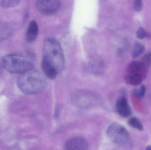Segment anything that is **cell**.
<instances>
[{
    "label": "cell",
    "mask_w": 151,
    "mask_h": 150,
    "mask_svg": "<svg viewBox=\"0 0 151 150\" xmlns=\"http://www.w3.org/2000/svg\"><path fill=\"white\" fill-rule=\"evenodd\" d=\"M17 84L21 91L27 94L41 93L47 86V82L44 76L32 70L21 74L18 78Z\"/></svg>",
    "instance_id": "2"
},
{
    "label": "cell",
    "mask_w": 151,
    "mask_h": 150,
    "mask_svg": "<svg viewBox=\"0 0 151 150\" xmlns=\"http://www.w3.org/2000/svg\"><path fill=\"white\" fill-rule=\"evenodd\" d=\"M72 99L76 106L81 108H88L95 105L97 102V97L95 94L84 91L75 92L73 95Z\"/></svg>",
    "instance_id": "5"
},
{
    "label": "cell",
    "mask_w": 151,
    "mask_h": 150,
    "mask_svg": "<svg viewBox=\"0 0 151 150\" xmlns=\"http://www.w3.org/2000/svg\"><path fill=\"white\" fill-rule=\"evenodd\" d=\"M12 33V29L9 26L0 23V41L9 38Z\"/></svg>",
    "instance_id": "11"
},
{
    "label": "cell",
    "mask_w": 151,
    "mask_h": 150,
    "mask_svg": "<svg viewBox=\"0 0 151 150\" xmlns=\"http://www.w3.org/2000/svg\"><path fill=\"white\" fill-rule=\"evenodd\" d=\"M21 0H0V7L4 8H13L19 4Z\"/></svg>",
    "instance_id": "13"
},
{
    "label": "cell",
    "mask_w": 151,
    "mask_h": 150,
    "mask_svg": "<svg viewBox=\"0 0 151 150\" xmlns=\"http://www.w3.org/2000/svg\"><path fill=\"white\" fill-rule=\"evenodd\" d=\"M142 7V0H134V9L136 11H141Z\"/></svg>",
    "instance_id": "18"
},
{
    "label": "cell",
    "mask_w": 151,
    "mask_h": 150,
    "mask_svg": "<svg viewBox=\"0 0 151 150\" xmlns=\"http://www.w3.org/2000/svg\"><path fill=\"white\" fill-rule=\"evenodd\" d=\"M4 68L10 73L23 74L32 70V61L27 56L18 54H12L4 57L3 59Z\"/></svg>",
    "instance_id": "3"
},
{
    "label": "cell",
    "mask_w": 151,
    "mask_h": 150,
    "mask_svg": "<svg viewBox=\"0 0 151 150\" xmlns=\"http://www.w3.org/2000/svg\"><path fill=\"white\" fill-rule=\"evenodd\" d=\"M107 135L110 141L117 145H125L129 141L128 132L124 127L118 123H113L108 127Z\"/></svg>",
    "instance_id": "4"
},
{
    "label": "cell",
    "mask_w": 151,
    "mask_h": 150,
    "mask_svg": "<svg viewBox=\"0 0 151 150\" xmlns=\"http://www.w3.org/2000/svg\"><path fill=\"white\" fill-rule=\"evenodd\" d=\"M61 4V0H37L36 6L41 14L51 16L59 10Z\"/></svg>",
    "instance_id": "6"
},
{
    "label": "cell",
    "mask_w": 151,
    "mask_h": 150,
    "mask_svg": "<svg viewBox=\"0 0 151 150\" xmlns=\"http://www.w3.org/2000/svg\"><path fill=\"white\" fill-rule=\"evenodd\" d=\"M3 68L2 65L0 63V75L3 73Z\"/></svg>",
    "instance_id": "20"
},
{
    "label": "cell",
    "mask_w": 151,
    "mask_h": 150,
    "mask_svg": "<svg viewBox=\"0 0 151 150\" xmlns=\"http://www.w3.org/2000/svg\"><path fill=\"white\" fill-rule=\"evenodd\" d=\"M128 124L130 127L140 131H142L144 129L143 125L142 122L138 119L135 117H132L129 119L128 121Z\"/></svg>",
    "instance_id": "15"
},
{
    "label": "cell",
    "mask_w": 151,
    "mask_h": 150,
    "mask_svg": "<svg viewBox=\"0 0 151 150\" xmlns=\"http://www.w3.org/2000/svg\"><path fill=\"white\" fill-rule=\"evenodd\" d=\"M147 68L142 62L134 61L129 64L128 67V73L141 74L145 76Z\"/></svg>",
    "instance_id": "10"
},
{
    "label": "cell",
    "mask_w": 151,
    "mask_h": 150,
    "mask_svg": "<svg viewBox=\"0 0 151 150\" xmlns=\"http://www.w3.org/2000/svg\"><path fill=\"white\" fill-rule=\"evenodd\" d=\"M65 65V56L61 44L58 41L48 38L43 43L42 68L45 76L55 79L62 72Z\"/></svg>",
    "instance_id": "1"
},
{
    "label": "cell",
    "mask_w": 151,
    "mask_h": 150,
    "mask_svg": "<svg viewBox=\"0 0 151 150\" xmlns=\"http://www.w3.org/2000/svg\"><path fill=\"white\" fill-rule=\"evenodd\" d=\"M146 150H151V145H149V146H147Z\"/></svg>",
    "instance_id": "21"
},
{
    "label": "cell",
    "mask_w": 151,
    "mask_h": 150,
    "mask_svg": "<svg viewBox=\"0 0 151 150\" xmlns=\"http://www.w3.org/2000/svg\"><path fill=\"white\" fill-rule=\"evenodd\" d=\"M145 91H146V88H145V86L142 85L139 90L135 89L133 91V94L137 97L139 98H142L144 97L145 95Z\"/></svg>",
    "instance_id": "16"
},
{
    "label": "cell",
    "mask_w": 151,
    "mask_h": 150,
    "mask_svg": "<svg viewBox=\"0 0 151 150\" xmlns=\"http://www.w3.org/2000/svg\"><path fill=\"white\" fill-rule=\"evenodd\" d=\"M136 36L140 39H143L147 37H149L150 35L143 27H140L137 31Z\"/></svg>",
    "instance_id": "17"
},
{
    "label": "cell",
    "mask_w": 151,
    "mask_h": 150,
    "mask_svg": "<svg viewBox=\"0 0 151 150\" xmlns=\"http://www.w3.org/2000/svg\"><path fill=\"white\" fill-rule=\"evenodd\" d=\"M116 107L118 113L122 117H128L131 114V108L125 97L119 98L116 102Z\"/></svg>",
    "instance_id": "8"
},
{
    "label": "cell",
    "mask_w": 151,
    "mask_h": 150,
    "mask_svg": "<svg viewBox=\"0 0 151 150\" xmlns=\"http://www.w3.org/2000/svg\"><path fill=\"white\" fill-rule=\"evenodd\" d=\"M88 147V144L86 139L82 137H74L68 140L65 144V149L69 150H85Z\"/></svg>",
    "instance_id": "7"
},
{
    "label": "cell",
    "mask_w": 151,
    "mask_h": 150,
    "mask_svg": "<svg viewBox=\"0 0 151 150\" xmlns=\"http://www.w3.org/2000/svg\"><path fill=\"white\" fill-rule=\"evenodd\" d=\"M39 32V27L37 22L32 20L29 23L26 31L25 40L28 43L34 42L37 37Z\"/></svg>",
    "instance_id": "9"
},
{
    "label": "cell",
    "mask_w": 151,
    "mask_h": 150,
    "mask_svg": "<svg viewBox=\"0 0 151 150\" xmlns=\"http://www.w3.org/2000/svg\"><path fill=\"white\" fill-rule=\"evenodd\" d=\"M144 77V76L141 74L128 73L127 75V81L131 85L137 86L141 84Z\"/></svg>",
    "instance_id": "12"
},
{
    "label": "cell",
    "mask_w": 151,
    "mask_h": 150,
    "mask_svg": "<svg viewBox=\"0 0 151 150\" xmlns=\"http://www.w3.org/2000/svg\"><path fill=\"white\" fill-rule=\"evenodd\" d=\"M151 59V54H148L145 55L142 59L143 63L145 66L147 68L150 66V63Z\"/></svg>",
    "instance_id": "19"
},
{
    "label": "cell",
    "mask_w": 151,
    "mask_h": 150,
    "mask_svg": "<svg viewBox=\"0 0 151 150\" xmlns=\"http://www.w3.org/2000/svg\"><path fill=\"white\" fill-rule=\"evenodd\" d=\"M145 48L144 46L138 42H136L134 45L133 52H132V57L133 58L137 57L141 55L144 52Z\"/></svg>",
    "instance_id": "14"
}]
</instances>
